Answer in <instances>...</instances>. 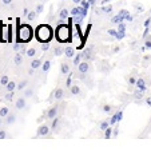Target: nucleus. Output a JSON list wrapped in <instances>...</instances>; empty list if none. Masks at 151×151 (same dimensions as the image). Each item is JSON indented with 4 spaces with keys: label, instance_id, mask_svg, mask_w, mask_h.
I'll list each match as a JSON object with an SVG mask.
<instances>
[{
    "label": "nucleus",
    "instance_id": "51",
    "mask_svg": "<svg viewBox=\"0 0 151 151\" xmlns=\"http://www.w3.org/2000/svg\"><path fill=\"white\" fill-rule=\"evenodd\" d=\"M28 74H29V75H32V74H34V68H31V70H29V71H28Z\"/></svg>",
    "mask_w": 151,
    "mask_h": 151
},
{
    "label": "nucleus",
    "instance_id": "48",
    "mask_svg": "<svg viewBox=\"0 0 151 151\" xmlns=\"http://www.w3.org/2000/svg\"><path fill=\"white\" fill-rule=\"evenodd\" d=\"M146 46H147V47H148V48H150V47H151V40H148V42H147V43H146Z\"/></svg>",
    "mask_w": 151,
    "mask_h": 151
},
{
    "label": "nucleus",
    "instance_id": "25",
    "mask_svg": "<svg viewBox=\"0 0 151 151\" xmlns=\"http://www.w3.org/2000/svg\"><path fill=\"white\" fill-rule=\"evenodd\" d=\"M63 52H64V50H63L62 47H56V48H54V54L56 55V56H59V55H62Z\"/></svg>",
    "mask_w": 151,
    "mask_h": 151
},
{
    "label": "nucleus",
    "instance_id": "39",
    "mask_svg": "<svg viewBox=\"0 0 151 151\" xmlns=\"http://www.w3.org/2000/svg\"><path fill=\"white\" fill-rule=\"evenodd\" d=\"M6 137H7L6 131H4V130H1V131H0V139H6Z\"/></svg>",
    "mask_w": 151,
    "mask_h": 151
},
{
    "label": "nucleus",
    "instance_id": "31",
    "mask_svg": "<svg viewBox=\"0 0 151 151\" xmlns=\"http://www.w3.org/2000/svg\"><path fill=\"white\" fill-rule=\"evenodd\" d=\"M124 36H126V32L124 31H118V34H116V36H115V37H116L118 40H120V39H123Z\"/></svg>",
    "mask_w": 151,
    "mask_h": 151
},
{
    "label": "nucleus",
    "instance_id": "7",
    "mask_svg": "<svg viewBox=\"0 0 151 151\" xmlns=\"http://www.w3.org/2000/svg\"><path fill=\"white\" fill-rule=\"evenodd\" d=\"M122 118H123V112L122 111L116 112V114H115L114 116L111 118V120H110V124H114V123H116V122H120V120H122Z\"/></svg>",
    "mask_w": 151,
    "mask_h": 151
},
{
    "label": "nucleus",
    "instance_id": "3",
    "mask_svg": "<svg viewBox=\"0 0 151 151\" xmlns=\"http://www.w3.org/2000/svg\"><path fill=\"white\" fill-rule=\"evenodd\" d=\"M32 28L28 26V24H23L20 26L19 28V40L23 43H27L32 39Z\"/></svg>",
    "mask_w": 151,
    "mask_h": 151
},
{
    "label": "nucleus",
    "instance_id": "11",
    "mask_svg": "<svg viewBox=\"0 0 151 151\" xmlns=\"http://www.w3.org/2000/svg\"><path fill=\"white\" fill-rule=\"evenodd\" d=\"M24 106H26V100H24V98H19V99L16 100V109L22 110V109H24Z\"/></svg>",
    "mask_w": 151,
    "mask_h": 151
},
{
    "label": "nucleus",
    "instance_id": "40",
    "mask_svg": "<svg viewBox=\"0 0 151 151\" xmlns=\"http://www.w3.org/2000/svg\"><path fill=\"white\" fill-rule=\"evenodd\" d=\"M109 34L111 35V36H116V34H118V31H115V29H109Z\"/></svg>",
    "mask_w": 151,
    "mask_h": 151
},
{
    "label": "nucleus",
    "instance_id": "32",
    "mask_svg": "<svg viewBox=\"0 0 151 151\" xmlns=\"http://www.w3.org/2000/svg\"><path fill=\"white\" fill-rule=\"evenodd\" d=\"M80 59H82V54H78L74 58V64H75V66H76V64H79V63H80Z\"/></svg>",
    "mask_w": 151,
    "mask_h": 151
},
{
    "label": "nucleus",
    "instance_id": "23",
    "mask_svg": "<svg viewBox=\"0 0 151 151\" xmlns=\"http://www.w3.org/2000/svg\"><path fill=\"white\" fill-rule=\"evenodd\" d=\"M22 60H23V58H22V54H16V55H15V59H14L15 64H22Z\"/></svg>",
    "mask_w": 151,
    "mask_h": 151
},
{
    "label": "nucleus",
    "instance_id": "16",
    "mask_svg": "<svg viewBox=\"0 0 151 151\" xmlns=\"http://www.w3.org/2000/svg\"><path fill=\"white\" fill-rule=\"evenodd\" d=\"M6 88H7V91H14V90L16 88V83L15 82H8L7 83V86H6Z\"/></svg>",
    "mask_w": 151,
    "mask_h": 151
},
{
    "label": "nucleus",
    "instance_id": "37",
    "mask_svg": "<svg viewBox=\"0 0 151 151\" xmlns=\"http://www.w3.org/2000/svg\"><path fill=\"white\" fill-rule=\"evenodd\" d=\"M43 8H44V7H43V4H39V6H37V8H36V14H42Z\"/></svg>",
    "mask_w": 151,
    "mask_h": 151
},
{
    "label": "nucleus",
    "instance_id": "38",
    "mask_svg": "<svg viewBox=\"0 0 151 151\" xmlns=\"http://www.w3.org/2000/svg\"><path fill=\"white\" fill-rule=\"evenodd\" d=\"M103 111H104V112H110V111H111V106L106 104L104 107H103Z\"/></svg>",
    "mask_w": 151,
    "mask_h": 151
},
{
    "label": "nucleus",
    "instance_id": "42",
    "mask_svg": "<svg viewBox=\"0 0 151 151\" xmlns=\"http://www.w3.org/2000/svg\"><path fill=\"white\" fill-rule=\"evenodd\" d=\"M124 19L127 20V22H131V20H132V16H131V15H130V14H127V15H126V17H124Z\"/></svg>",
    "mask_w": 151,
    "mask_h": 151
},
{
    "label": "nucleus",
    "instance_id": "17",
    "mask_svg": "<svg viewBox=\"0 0 151 151\" xmlns=\"http://www.w3.org/2000/svg\"><path fill=\"white\" fill-rule=\"evenodd\" d=\"M111 135H112V128L109 126V127L104 130V138H106V139H110V138H111Z\"/></svg>",
    "mask_w": 151,
    "mask_h": 151
},
{
    "label": "nucleus",
    "instance_id": "8",
    "mask_svg": "<svg viewBox=\"0 0 151 151\" xmlns=\"http://www.w3.org/2000/svg\"><path fill=\"white\" fill-rule=\"evenodd\" d=\"M48 131H50V128L47 127L46 124H44V126H40L39 130H37V135H40V137H46V135L48 134Z\"/></svg>",
    "mask_w": 151,
    "mask_h": 151
},
{
    "label": "nucleus",
    "instance_id": "28",
    "mask_svg": "<svg viewBox=\"0 0 151 151\" xmlns=\"http://www.w3.org/2000/svg\"><path fill=\"white\" fill-rule=\"evenodd\" d=\"M26 86H27V80H23V82H20L19 84L16 86V88L17 90H23V88H26Z\"/></svg>",
    "mask_w": 151,
    "mask_h": 151
},
{
    "label": "nucleus",
    "instance_id": "10",
    "mask_svg": "<svg viewBox=\"0 0 151 151\" xmlns=\"http://www.w3.org/2000/svg\"><path fill=\"white\" fill-rule=\"evenodd\" d=\"M64 54H66L67 58H74L75 50L72 48V47H66V48H64Z\"/></svg>",
    "mask_w": 151,
    "mask_h": 151
},
{
    "label": "nucleus",
    "instance_id": "20",
    "mask_svg": "<svg viewBox=\"0 0 151 151\" xmlns=\"http://www.w3.org/2000/svg\"><path fill=\"white\" fill-rule=\"evenodd\" d=\"M15 120H16V116H15L14 114H8V115H7V123H8V124L15 123Z\"/></svg>",
    "mask_w": 151,
    "mask_h": 151
},
{
    "label": "nucleus",
    "instance_id": "45",
    "mask_svg": "<svg viewBox=\"0 0 151 151\" xmlns=\"http://www.w3.org/2000/svg\"><path fill=\"white\" fill-rule=\"evenodd\" d=\"M28 12H29L28 9H27V8H24V9H23V16H27V15H28Z\"/></svg>",
    "mask_w": 151,
    "mask_h": 151
},
{
    "label": "nucleus",
    "instance_id": "22",
    "mask_svg": "<svg viewBox=\"0 0 151 151\" xmlns=\"http://www.w3.org/2000/svg\"><path fill=\"white\" fill-rule=\"evenodd\" d=\"M50 67H51V62H50V60H46V62H44V64L42 66V68H43V71H44V72H47L50 70Z\"/></svg>",
    "mask_w": 151,
    "mask_h": 151
},
{
    "label": "nucleus",
    "instance_id": "2",
    "mask_svg": "<svg viewBox=\"0 0 151 151\" xmlns=\"http://www.w3.org/2000/svg\"><path fill=\"white\" fill-rule=\"evenodd\" d=\"M70 36H71V31H70V27L64 26V24H62V26L58 27V29H56V39L59 40L60 43L68 42V40H70Z\"/></svg>",
    "mask_w": 151,
    "mask_h": 151
},
{
    "label": "nucleus",
    "instance_id": "34",
    "mask_svg": "<svg viewBox=\"0 0 151 151\" xmlns=\"http://www.w3.org/2000/svg\"><path fill=\"white\" fill-rule=\"evenodd\" d=\"M48 48H50V42H46V43H43V44H42V50H43V51H47Z\"/></svg>",
    "mask_w": 151,
    "mask_h": 151
},
{
    "label": "nucleus",
    "instance_id": "41",
    "mask_svg": "<svg viewBox=\"0 0 151 151\" xmlns=\"http://www.w3.org/2000/svg\"><path fill=\"white\" fill-rule=\"evenodd\" d=\"M58 122H59V119H58V118H55V120H54V123H52V128H56V126H58Z\"/></svg>",
    "mask_w": 151,
    "mask_h": 151
},
{
    "label": "nucleus",
    "instance_id": "21",
    "mask_svg": "<svg viewBox=\"0 0 151 151\" xmlns=\"http://www.w3.org/2000/svg\"><path fill=\"white\" fill-rule=\"evenodd\" d=\"M80 92V88H79V86H71V94L72 95H78Z\"/></svg>",
    "mask_w": 151,
    "mask_h": 151
},
{
    "label": "nucleus",
    "instance_id": "50",
    "mask_svg": "<svg viewBox=\"0 0 151 151\" xmlns=\"http://www.w3.org/2000/svg\"><path fill=\"white\" fill-rule=\"evenodd\" d=\"M32 94V91H31V90H29V91H27L26 92V95H27V96H29V95H31Z\"/></svg>",
    "mask_w": 151,
    "mask_h": 151
},
{
    "label": "nucleus",
    "instance_id": "12",
    "mask_svg": "<svg viewBox=\"0 0 151 151\" xmlns=\"http://www.w3.org/2000/svg\"><path fill=\"white\" fill-rule=\"evenodd\" d=\"M60 72H62L63 75H67L70 72V67L67 63H62V66H60Z\"/></svg>",
    "mask_w": 151,
    "mask_h": 151
},
{
    "label": "nucleus",
    "instance_id": "35",
    "mask_svg": "<svg viewBox=\"0 0 151 151\" xmlns=\"http://www.w3.org/2000/svg\"><path fill=\"white\" fill-rule=\"evenodd\" d=\"M118 31H126V26H124V23H119L118 24Z\"/></svg>",
    "mask_w": 151,
    "mask_h": 151
},
{
    "label": "nucleus",
    "instance_id": "43",
    "mask_svg": "<svg viewBox=\"0 0 151 151\" xmlns=\"http://www.w3.org/2000/svg\"><path fill=\"white\" fill-rule=\"evenodd\" d=\"M67 87H71V75H70L68 79H67Z\"/></svg>",
    "mask_w": 151,
    "mask_h": 151
},
{
    "label": "nucleus",
    "instance_id": "29",
    "mask_svg": "<svg viewBox=\"0 0 151 151\" xmlns=\"http://www.w3.org/2000/svg\"><path fill=\"white\" fill-rule=\"evenodd\" d=\"M35 55H36V50H35V48H29L28 51H27V56H29V58H34Z\"/></svg>",
    "mask_w": 151,
    "mask_h": 151
},
{
    "label": "nucleus",
    "instance_id": "49",
    "mask_svg": "<svg viewBox=\"0 0 151 151\" xmlns=\"http://www.w3.org/2000/svg\"><path fill=\"white\" fill-rule=\"evenodd\" d=\"M72 1H74L75 4H80V1H82V0H72Z\"/></svg>",
    "mask_w": 151,
    "mask_h": 151
},
{
    "label": "nucleus",
    "instance_id": "24",
    "mask_svg": "<svg viewBox=\"0 0 151 151\" xmlns=\"http://www.w3.org/2000/svg\"><path fill=\"white\" fill-rule=\"evenodd\" d=\"M27 17H28L29 22H32V20H34L35 17H36V12H35V11H29V12H28V15H27Z\"/></svg>",
    "mask_w": 151,
    "mask_h": 151
},
{
    "label": "nucleus",
    "instance_id": "13",
    "mask_svg": "<svg viewBox=\"0 0 151 151\" xmlns=\"http://www.w3.org/2000/svg\"><path fill=\"white\" fill-rule=\"evenodd\" d=\"M135 84H137V87H138V88L140 90V91H145V90H146V86H145V80H143V79H138V80H137V83H135Z\"/></svg>",
    "mask_w": 151,
    "mask_h": 151
},
{
    "label": "nucleus",
    "instance_id": "27",
    "mask_svg": "<svg viewBox=\"0 0 151 151\" xmlns=\"http://www.w3.org/2000/svg\"><path fill=\"white\" fill-rule=\"evenodd\" d=\"M14 96H15L14 91H8V92H7V95H6V100H8V102H11V100L14 99Z\"/></svg>",
    "mask_w": 151,
    "mask_h": 151
},
{
    "label": "nucleus",
    "instance_id": "5",
    "mask_svg": "<svg viewBox=\"0 0 151 151\" xmlns=\"http://www.w3.org/2000/svg\"><path fill=\"white\" fill-rule=\"evenodd\" d=\"M127 14H128L127 9H122V11H120L119 14L116 15V16L112 17L111 23H114V24H119V23H122L123 20H124V17H126V15H127Z\"/></svg>",
    "mask_w": 151,
    "mask_h": 151
},
{
    "label": "nucleus",
    "instance_id": "15",
    "mask_svg": "<svg viewBox=\"0 0 151 151\" xmlns=\"http://www.w3.org/2000/svg\"><path fill=\"white\" fill-rule=\"evenodd\" d=\"M63 96H64V91H63L62 88H58L56 91H55V99H62Z\"/></svg>",
    "mask_w": 151,
    "mask_h": 151
},
{
    "label": "nucleus",
    "instance_id": "1",
    "mask_svg": "<svg viewBox=\"0 0 151 151\" xmlns=\"http://www.w3.org/2000/svg\"><path fill=\"white\" fill-rule=\"evenodd\" d=\"M54 34H52V28L50 26H46V24H42L36 28V37L39 42L42 43H46L50 42L52 39Z\"/></svg>",
    "mask_w": 151,
    "mask_h": 151
},
{
    "label": "nucleus",
    "instance_id": "33",
    "mask_svg": "<svg viewBox=\"0 0 151 151\" xmlns=\"http://www.w3.org/2000/svg\"><path fill=\"white\" fill-rule=\"evenodd\" d=\"M102 11L104 12V14H111V12H112V7H111V6H109V7H103Z\"/></svg>",
    "mask_w": 151,
    "mask_h": 151
},
{
    "label": "nucleus",
    "instance_id": "30",
    "mask_svg": "<svg viewBox=\"0 0 151 151\" xmlns=\"http://www.w3.org/2000/svg\"><path fill=\"white\" fill-rule=\"evenodd\" d=\"M8 82H9V80H8V76H7V75H4V76L0 79V84H1V86H7V83H8Z\"/></svg>",
    "mask_w": 151,
    "mask_h": 151
},
{
    "label": "nucleus",
    "instance_id": "14",
    "mask_svg": "<svg viewBox=\"0 0 151 151\" xmlns=\"http://www.w3.org/2000/svg\"><path fill=\"white\" fill-rule=\"evenodd\" d=\"M40 66H42V60H39V59L32 60V63H31V68L36 70V68H39Z\"/></svg>",
    "mask_w": 151,
    "mask_h": 151
},
{
    "label": "nucleus",
    "instance_id": "4",
    "mask_svg": "<svg viewBox=\"0 0 151 151\" xmlns=\"http://www.w3.org/2000/svg\"><path fill=\"white\" fill-rule=\"evenodd\" d=\"M87 11H88V9L83 8L82 6H79V7L76 6L75 8H72L71 9V15H72V17H74V22L80 23V22H82V20L87 16Z\"/></svg>",
    "mask_w": 151,
    "mask_h": 151
},
{
    "label": "nucleus",
    "instance_id": "44",
    "mask_svg": "<svg viewBox=\"0 0 151 151\" xmlns=\"http://www.w3.org/2000/svg\"><path fill=\"white\" fill-rule=\"evenodd\" d=\"M3 1V4H11L12 3V0H1Z\"/></svg>",
    "mask_w": 151,
    "mask_h": 151
},
{
    "label": "nucleus",
    "instance_id": "26",
    "mask_svg": "<svg viewBox=\"0 0 151 151\" xmlns=\"http://www.w3.org/2000/svg\"><path fill=\"white\" fill-rule=\"evenodd\" d=\"M80 6H82L83 8L88 9L90 8V1H88V0H82V1H80Z\"/></svg>",
    "mask_w": 151,
    "mask_h": 151
},
{
    "label": "nucleus",
    "instance_id": "9",
    "mask_svg": "<svg viewBox=\"0 0 151 151\" xmlns=\"http://www.w3.org/2000/svg\"><path fill=\"white\" fill-rule=\"evenodd\" d=\"M56 114H58V107L55 106V107L50 109V111H48V114H47V116H48V119H54V118H56Z\"/></svg>",
    "mask_w": 151,
    "mask_h": 151
},
{
    "label": "nucleus",
    "instance_id": "6",
    "mask_svg": "<svg viewBox=\"0 0 151 151\" xmlns=\"http://www.w3.org/2000/svg\"><path fill=\"white\" fill-rule=\"evenodd\" d=\"M78 67H79V71L82 72V74H86L90 68V64H88V62H82L78 64Z\"/></svg>",
    "mask_w": 151,
    "mask_h": 151
},
{
    "label": "nucleus",
    "instance_id": "18",
    "mask_svg": "<svg viewBox=\"0 0 151 151\" xmlns=\"http://www.w3.org/2000/svg\"><path fill=\"white\" fill-rule=\"evenodd\" d=\"M68 15H70L68 9H66V8H63V9H62V11H60V19H67V17H68Z\"/></svg>",
    "mask_w": 151,
    "mask_h": 151
},
{
    "label": "nucleus",
    "instance_id": "47",
    "mask_svg": "<svg viewBox=\"0 0 151 151\" xmlns=\"http://www.w3.org/2000/svg\"><path fill=\"white\" fill-rule=\"evenodd\" d=\"M135 95H137V98H142V92H139V91H137Z\"/></svg>",
    "mask_w": 151,
    "mask_h": 151
},
{
    "label": "nucleus",
    "instance_id": "36",
    "mask_svg": "<svg viewBox=\"0 0 151 151\" xmlns=\"http://www.w3.org/2000/svg\"><path fill=\"white\" fill-rule=\"evenodd\" d=\"M107 127H109V122H102V124H100V130H103V131H104Z\"/></svg>",
    "mask_w": 151,
    "mask_h": 151
},
{
    "label": "nucleus",
    "instance_id": "19",
    "mask_svg": "<svg viewBox=\"0 0 151 151\" xmlns=\"http://www.w3.org/2000/svg\"><path fill=\"white\" fill-rule=\"evenodd\" d=\"M8 114H9V112H8V107H1V109H0V116H1V118H6Z\"/></svg>",
    "mask_w": 151,
    "mask_h": 151
},
{
    "label": "nucleus",
    "instance_id": "46",
    "mask_svg": "<svg viewBox=\"0 0 151 151\" xmlns=\"http://www.w3.org/2000/svg\"><path fill=\"white\" fill-rule=\"evenodd\" d=\"M128 82L131 83V84H135V83H137V80H135L134 78H130V80H128Z\"/></svg>",
    "mask_w": 151,
    "mask_h": 151
},
{
    "label": "nucleus",
    "instance_id": "52",
    "mask_svg": "<svg viewBox=\"0 0 151 151\" xmlns=\"http://www.w3.org/2000/svg\"><path fill=\"white\" fill-rule=\"evenodd\" d=\"M0 123H1V116H0Z\"/></svg>",
    "mask_w": 151,
    "mask_h": 151
}]
</instances>
